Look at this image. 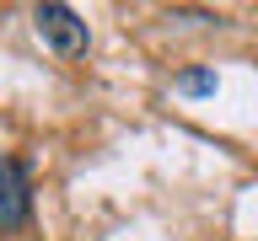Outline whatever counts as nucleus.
Masks as SVG:
<instances>
[{
	"label": "nucleus",
	"instance_id": "obj_1",
	"mask_svg": "<svg viewBox=\"0 0 258 241\" xmlns=\"http://www.w3.org/2000/svg\"><path fill=\"white\" fill-rule=\"evenodd\" d=\"M32 22H38V38H43L59 59H81L86 43H92V32L81 22L76 6H64V0H43V6H32Z\"/></svg>",
	"mask_w": 258,
	"mask_h": 241
},
{
	"label": "nucleus",
	"instance_id": "obj_2",
	"mask_svg": "<svg viewBox=\"0 0 258 241\" xmlns=\"http://www.w3.org/2000/svg\"><path fill=\"white\" fill-rule=\"evenodd\" d=\"M32 220V188H27V172L22 161L0 156V230H22Z\"/></svg>",
	"mask_w": 258,
	"mask_h": 241
},
{
	"label": "nucleus",
	"instance_id": "obj_3",
	"mask_svg": "<svg viewBox=\"0 0 258 241\" xmlns=\"http://www.w3.org/2000/svg\"><path fill=\"white\" fill-rule=\"evenodd\" d=\"M172 91H183V96H210V91H215V70H183V75L172 80Z\"/></svg>",
	"mask_w": 258,
	"mask_h": 241
}]
</instances>
